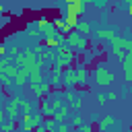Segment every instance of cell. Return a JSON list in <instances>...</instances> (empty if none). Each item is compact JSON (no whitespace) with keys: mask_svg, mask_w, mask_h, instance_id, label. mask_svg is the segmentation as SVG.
<instances>
[{"mask_svg":"<svg viewBox=\"0 0 132 132\" xmlns=\"http://www.w3.org/2000/svg\"><path fill=\"white\" fill-rule=\"evenodd\" d=\"M95 80L99 85H111L113 82V74L105 68V66H97L95 68Z\"/></svg>","mask_w":132,"mask_h":132,"instance_id":"obj_1","label":"cell"},{"mask_svg":"<svg viewBox=\"0 0 132 132\" xmlns=\"http://www.w3.org/2000/svg\"><path fill=\"white\" fill-rule=\"evenodd\" d=\"M82 10H85V2H82V0L72 2V4H66V14H74V16H78V14H82Z\"/></svg>","mask_w":132,"mask_h":132,"instance_id":"obj_2","label":"cell"},{"mask_svg":"<svg viewBox=\"0 0 132 132\" xmlns=\"http://www.w3.org/2000/svg\"><path fill=\"white\" fill-rule=\"evenodd\" d=\"M124 76H126V80H132V50L124 58Z\"/></svg>","mask_w":132,"mask_h":132,"instance_id":"obj_3","label":"cell"},{"mask_svg":"<svg viewBox=\"0 0 132 132\" xmlns=\"http://www.w3.org/2000/svg\"><path fill=\"white\" fill-rule=\"evenodd\" d=\"M78 23H80V21H78V16H74V14H66V16H64V27H66V29H70V31H72V29H76V27H78Z\"/></svg>","mask_w":132,"mask_h":132,"instance_id":"obj_4","label":"cell"},{"mask_svg":"<svg viewBox=\"0 0 132 132\" xmlns=\"http://www.w3.org/2000/svg\"><path fill=\"white\" fill-rule=\"evenodd\" d=\"M87 78H89V76H87L85 70H80V72L76 74V82H80V85H87Z\"/></svg>","mask_w":132,"mask_h":132,"instance_id":"obj_5","label":"cell"},{"mask_svg":"<svg viewBox=\"0 0 132 132\" xmlns=\"http://www.w3.org/2000/svg\"><path fill=\"white\" fill-rule=\"evenodd\" d=\"M78 29H80L82 33H89V31H91V25H89V23H78Z\"/></svg>","mask_w":132,"mask_h":132,"instance_id":"obj_6","label":"cell"},{"mask_svg":"<svg viewBox=\"0 0 132 132\" xmlns=\"http://www.w3.org/2000/svg\"><path fill=\"white\" fill-rule=\"evenodd\" d=\"M56 132H68V130H66V126H60V128H58Z\"/></svg>","mask_w":132,"mask_h":132,"instance_id":"obj_7","label":"cell"},{"mask_svg":"<svg viewBox=\"0 0 132 132\" xmlns=\"http://www.w3.org/2000/svg\"><path fill=\"white\" fill-rule=\"evenodd\" d=\"M72 2H78V0H66V4H72Z\"/></svg>","mask_w":132,"mask_h":132,"instance_id":"obj_8","label":"cell"},{"mask_svg":"<svg viewBox=\"0 0 132 132\" xmlns=\"http://www.w3.org/2000/svg\"><path fill=\"white\" fill-rule=\"evenodd\" d=\"M128 12H130V16H132V4H130V6H128Z\"/></svg>","mask_w":132,"mask_h":132,"instance_id":"obj_9","label":"cell"},{"mask_svg":"<svg viewBox=\"0 0 132 132\" xmlns=\"http://www.w3.org/2000/svg\"><path fill=\"white\" fill-rule=\"evenodd\" d=\"M80 132H82V130H80ZM85 132H87V130H85Z\"/></svg>","mask_w":132,"mask_h":132,"instance_id":"obj_10","label":"cell"}]
</instances>
